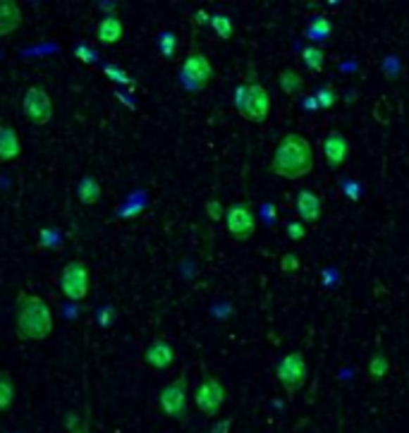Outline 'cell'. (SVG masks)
<instances>
[{
    "instance_id": "6da1fadb",
    "label": "cell",
    "mask_w": 409,
    "mask_h": 433,
    "mask_svg": "<svg viewBox=\"0 0 409 433\" xmlns=\"http://www.w3.org/2000/svg\"><path fill=\"white\" fill-rule=\"evenodd\" d=\"M56 318L44 297L32 292L17 294L15 309V335L24 342H41L53 333Z\"/></svg>"
},
{
    "instance_id": "7a4b0ae2",
    "label": "cell",
    "mask_w": 409,
    "mask_h": 433,
    "mask_svg": "<svg viewBox=\"0 0 409 433\" xmlns=\"http://www.w3.org/2000/svg\"><path fill=\"white\" fill-rule=\"evenodd\" d=\"M314 170V149L306 137L290 132L275 146V153L270 158V172L285 180L306 177Z\"/></svg>"
},
{
    "instance_id": "3957f363",
    "label": "cell",
    "mask_w": 409,
    "mask_h": 433,
    "mask_svg": "<svg viewBox=\"0 0 409 433\" xmlns=\"http://www.w3.org/2000/svg\"><path fill=\"white\" fill-rule=\"evenodd\" d=\"M234 106H237L239 115L249 123H266L270 115V96L266 87L261 84H244L234 92Z\"/></svg>"
},
{
    "instance_id": "277c9868",
    "label": "cell",
    "mask_w": 409,
    "mask_h": 433,
    "mask_svg": "<svg viewBox=\"0 0 409 433\" xmlns=\"http://www.w3.org/2000/svg\"><path fill=\"white\" fill-rule=\"evenodd\" d=\"M60 292L70 302H82L89 294V266L82 258H72L60 270Z\"/></svg>"
},
{
    "instance_id": "5b68a950",
    "label": "cell",
    "mask_w": 409,
    "mask_h": 433,
    "mask_svg": "<svg viewBox=\"0 0 409 433\" xmlns=\"http://www.w3.org/2000/svg\"><path fill=\"white\" fill-rule=\"evenodd\" d=\"M275 376H278L280 386L285 388V393L292 395L297 390L304 388L306 378H309V366H306V359L302 352H290L280 359L278 366H275Z\"/></svg>"
},
{
    "instance_id": "8992f818",
    "label": "cell",
    "mask_w": 409,
    "mask_h": 433,
    "mask_svg": "<svg viewBox=\"0 0 409 433\" xmlns=\"http://www.w3.org/2000/svg\"><path fill=\"white\" fill-rule=\"evenodd\" d=\"M22 113L29 123L36 125V127H46V125L53 120L51 94H48L44 87H39V84L29 87L22 96Z\"/></svg>"
},
{
    "instance_id": "52a82bcc",
    "label": "cell",
    "mask_w": 409,
    "mask_h": 433,
    "mask_svg": "<svg viewBox=\"0 0 409 433\" xmlns=\"http://www.w3.org/2000/svg\"><path fill=\"white\" fill-rule=\"evenodd\" d=\"M194 405L206 419L218 417V412L225 405V388L215 376H203V381L194 390Z\"/></svg>"
},
{
    "instance_id": "ba28073f",
    "label": "cell",
    "mask_w": 409,
    "mask_h": 433,
    "mask_svg": "<svg viewBox=\"0 0 409 433\" xmlns=\"http://www.w3.org/2000/svg\"><path fill=\"white\" fill-rule=\"evenodd\" d=\"M158 405H161V410H163L165 417L182 422V419L187 417V407H189L187 378L177 376L175 381L168 383V386L161 390V395H158Z\"/></svg>"
},
{
    "instance_id": "9c48e42d",
    "label": "cell",
    "mask_w": 409,
    "mask_h": 433,
    "mask_svg": "<svg viewBox=\"0 0 409 433\" xmlns=\"http://www.w3.org/2000/svg\"><path fill=\"white\" fill-rule=\"evenodd\" d=\"M225 227L237 242H246L256 232V213L251 203L237 201L230 208H225Z\"/></svg>"
},
{
    "instance_id": "30bf717a",
    "label": "cell",
    "mask_w": 409,
    "mask_h": 433,
    "mask_svg": "<svg viewBox=\"0 0 409 433\" xmlns=\"http://www.w3.org/2000/svg\"><path fill=\"white\" fill-rule=\"evenodd\" d=\"M182 77L189 82V87L203 89L210 80H213V65H210V60L203 56V53L194 51L182 63Z\"/></svg>"
},
{
    "instance_id": "8fae6325",
    "label": "cell",
    "mask_w": 409,
    "mask_h": 433,
    "mask_svg": "<svg viewBox=\"0 0 409 433\" xmlns=\"http://www.w3.org/2000/svg\"><path fill=\"white\" fill-rule=\"evenodd\" d=\"M144 362H146L151 369H158L163 371L168 366H172L175 362V350H172V345L163 338H156L151 345L144 350Z\"/></svg>"
},
{
    "instance_id": "7c38bea8",
    "label": "cell",
    "mask_w": 409,
    "mask_h": 433,
    "mask_svg": "<svg viewBox=\"0 0 409 433\" xmlns=\"http://www.w3.org/2000/svg\"><path fill=\"white\" fill-rule=\"evenodd\" d=\"M347 153H350V144H347V137L342 132L333 130L323 142V156H326L330 168H338L347 161Z\"/></svg>"
},
{
    "instance_id": "4fadbf2b",
    "label": "cell",
    "mask_w": 409,
    "mask_h": 433,
    "mask_svg": "<svg viewBox=\"0 0 409 433\" xmlns=\"http://www.w3.org/2000/svg\"><path fill=\"white\" fill-rule=\"evenodd\" d=\"M122 36H125V24L120 22V17L115 15L101 17L99 24H96V39H99V44L115 46L122 41Z\"/></svg>"
},
{
    "instance_id": "5bb4252c",
    "label": "cell",
    "mask_w": 409,
    "mask_h": 433,
    "mask_svg": "<svg viewBox=\"0 0 409 433\" xmlns=\"http://www.w3.org/2000/svg\"><path fill=\"white\" fill-rule=\"evenodd\" d=\"M22 153V142L15 127L0 125V163H12Z\"/></svg>"
},
{
    "instance_id": "9a60e30c",
    "label": "cell",
    "mask_w": 409,
    "mask_h": 433,
    "mask_svg": "<svg viewBox=\"0 0 409 433\" xmlns=\"http://www.w3.org/2000/svg\"><path fill=\"white\" fill-rule=\"evenodd\" d=\"M22 24V10L15 0H0V39L10 36L20 29Z\"/></svg>"
},
{
    "instance_id": "2e32d148",
    "label": "cell",
    "mask_w": 409,
    "mask_h": 433,
    "mask_svg": "<svg viewBox=\"0 0 409 433\" xmlns=\"http://www.w3.org/2000/svg\"><path fill=\"white\" fill-rule=\"evenodd\" d=\"M297 213L304 222H316L321 218V199L309 189H302L297 194Z\"/></svg>"
},
{
    "instance_id": "e0dca14e",
    "label": "cell",
    "mask_w": 409,
    "mask_h": 433,
    "mask_svg": "<svg viewBox=\"0 0 409 433\" xmlns=\"http://www.w3.org/2000/svg\"><path fill=\"white\" fill-rule=\"evenodd\" d=\"M77 199H80L84 206H96L101 199V182L92 175H84L77 184Z\"/></svg>"
},
{
    "instance_id": "ac0fdd59",
    "label": "cell",
    "mask_w": 409,
    "mask_h": 433,
    "mask_svg": "<svg viewBox=\"0 0 409 433\" xmlns=\"http://www.w3.org/2000/svg\"><path fill=\"white\" fill-rule=\"evenodd\" d=\"M15 398H17V388H15V381H12L10 371L0 369V414L8 412L12 405H15Z\"/></svg>"
},
{
    "instance_id": "d6986e66",
    "label": "cell",
    "mask_w": 409,
    "mask_h": 433,
    "mask_svg": "<svg viewBox=\"0 0 409 433\" xmlns=\"http://www.w3.org/2000/svg\"><path fill=\"white\" fill-rule=\"evenodd\" d=\"M278 84H280L282 94H287V96H297V94H302V89H304V80L294 70H282L278 77Z\"/></svg>"
},
{
    "instance_id": "ffe728a7",
    "label": "cell",
    "mask_w": 409,
    "mask_h": 433,
    "mask_svg": "<svg viewBox=\"0 0 409 433\" xmlns=\"http://www.w3.org/2000/svg\"><path fill=\"white\" fill-rule=\"evenodd\" d=\"M210 27H213V32L218 39L227 41L232 39L234 34V27H232V20L227 15H210Z\"/></svg>"
},
{
    "instance_id": "44dd1931",
    "label": "cell",
    "mask_w": 409,
    "mask_h": 433,
    "mask_svg": "<svg viewBox=\"0 0 409 433\" xmlns=\"http://www.w3.org/2000/svg\"><path fill=\"white\" fill-rule=\"evenodd\" d=\"M302 60L304 65L309 68L311 72H321L323 70V63H326V56H323L321 51H318L316 46H306L302 51Z\"/></svg>"
},
{
    "instance_id": "7402d4cb",
    "label": "cell",
    "mask_w": 409,
    "mask_h": 433,
    "mask_svg": "<svg viewBox=\"0 0 409 433\" xmlns=\"http://www.w3.org/2000/svg\"><path fill=\"white\" fill-rule=\"evenodd\" d=\"M158 51L163 53L165 60H170L172 56H175V51H177V39H175V34H170V32L161 34V36H158Z\"/></svg>"
},
{
    "instance_id": "603a6c76",
    "label": "cell",
    "mask_w": 409,
    "mask_h": 433,
    "mask_svg": "<svg viewBox=\"0 0 409 433\" xmlns=\"http://www.w3.org/2000/svg\"><path fill=\"white\" fill-rule=\"evenodd\" d=\"M330 22L326 20V17H316L314 24L309 27V36L311 39H318V41H326L328 36H330Z\"/></svg>"
},
{
    "instance_id": "cb8c5ba5",
    "label": "cell",
    "mask_w": 409,
    "mask_h": 433,
    "mask_svg": "<svg viewBox=\"0 0 409 433\" xmlns=\"http://www.w3.org/2000/svg\"><path fill=\"white\" fill-rule=\"evenodd\" d=\"M369 374L374 378H383L388 374V359L383 354H374L369 362Z\"/></svg>"
},
{
    "instance_id": "d4e9b609",
    "label": "cell",
    "mask_w": 409,
    "mask_h": 433,
    "mask_svg": "<svg viewBox=\"0 0 409 433\" xmlns=\"http://www.w3.org/2000/svg\"><path fill=\"white\" fill-rule=\"evenodd\" d=\"M314 101H316V106H321V108H333L335 101H338V94H335L330 87H323V89H318L316 92Z\"/></svg>"
},
{
    "instance_id": "484cf974",
    "label": "cell",
    "mask_w": 409,
    "mask_h": 433,
    "mask_svg": "<svg viewBox=\"0 0 409 433\" xmlns=\"http://www.w3.org/2000/svg\"><path fill=\"white\" fill-rule=\"evenodd\" d=\"M206 213H208V218L210 220H222L225 218V206H222V203L218 201V199H210L208 203H206Z\"/></svg>"
},
{
    "instance_id": "4316f807",
    "label": "cell",
    "mask_w": 409,
    "mask_h": 433,
    "mask_svg": "<svg viewBox=\"0 0 409 433\" xmlns=\"http://www.w3.org/2000/svg\"><path fill=\"white\" fill-rule=\"evenodd\" d=\"M280 268L285 270V273H292V270H297L299 268V258L297 254H285L280 258Z\"/></svg>"
},
{
    "instance_id": "83f0119b",
    "label": "cell",
    "mask_w": 409,
    "mask_h": 433,
    "mask_svg": "<svg viewBox=\"0 0 409 433\" xmlns=\"http://www.w3.org/2000/svg\"><path fill=\"white\" fill-rule=\"evenodd\" d=\"M304 234H306V227L302 222H290L287 225V237L290 239H304Z\"/></svg>"
},
{
    "instance_id": "f1b7e54d",
    "label": "cell",
    "mask_w": 409,
    "mask_h": 433,
    "mask_svg": "<svg viewBox=\"0 0 409 433\" xmlns=\"http://www.w3.org/2000/svg\"><path fill=\"white\" fill-rule=\"evenodd\" d=\"M75 56L80 58V60H84V63H94V51L92 48H87L84 44H80V46H75Z\"/></svg>"
},
{
    "instance_id": "f546056e",
    "label": "cell",
    "mask_w": 409,
    "mask_h": 433,
    "mask_svg": "<svg viewBox=\"0 0 409 433\" xmlns=\"http://www.w3.org/2000/svg\"><path fill=\"white\" fill-rule=\"evenodd\" d=\"M232 426V419H222V422L213 424V429H210V433H227Z\"/></svg>"
},
{
    "instance_id": "4dcf8cb0",
    "label": "cell",
    "mask_w": 409,
    "mask_h": 433,
    "mask_svg": "<svg viewBox=\"0 0 409 433\" xmlns=\"http://www.w3.org/2000/svg\"><path fill=\"white\" fill-rule=\"evenodd\" d=\"M106 72H108V77H111V80H120V82H130V80H127V77H122V72H120V70L106 68Z\"/></svg>"
},
{
    "instance_id": "1f68e13d",
    "label": "cell",
    "mask_w": 409,
    "mask_h": 433,
    "mask_svg": "<svg viewBox=\"0 0 409 433\" xmlns=\"http://www.w3.org/2000/svg\"><path fill=\"white\" fill-rule=\"evenodd\" d=\"M196 22H199V24H210V15H208L206 10H199V12H196Z\"/></svg>"
},
{
    "instance_id": "d6a6232c",
    "label": "cell",
    "mask_w": 409,
    "mask_h": 433,
    "mask_svg": "<svg viewBox=\"0 0 409 433\" xmlns=\"http://www.w3.org/2000/svg\"><path fill=\"white\" fill-rule=\"evenodd\" d=\"M111 314H113L111 309H106L103 314H101V323H103V326H111Z\"/></svg>"
},
{
    "instance_id": "836d02e7",
    "label": "cell",
    "mask_w": 409,
    "mask_h": 433,
    "mask_svg": "<svg viewBox=\"0 0 409 433\" xmlns=\"http://www.w3.org/2000/svg\"><path fill=\"white\" fill-rule=\"evenodd\" d=\"M70 433H89V426L82 424V426H77V429H72Z\"/></svg>"
}]
</instances>
